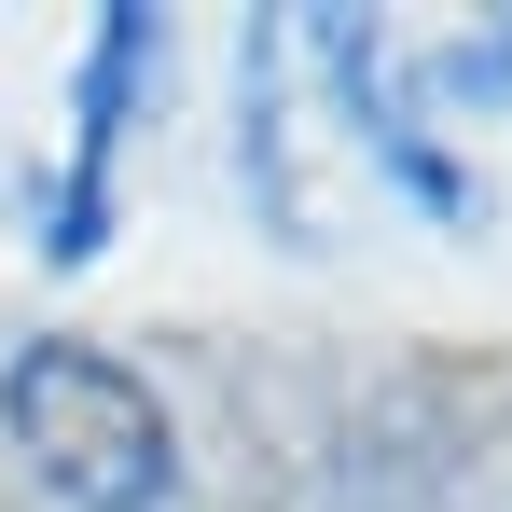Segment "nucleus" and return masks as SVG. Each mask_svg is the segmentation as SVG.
Segmentation results:
<instances>
[{
	"instance_id": "obj_1",
	"label": "nucleus",
	"mask_w": 512,
	"mask_h": 512,
	"mask_svg": "<svg viewBox=\"0 0 512 512\" xmlns=\"http://www.w3.org/2000/svg\"><path fill=\"white\" fill-rule=\"evenodd\" d=\"M0 429H14V457L42 471V499L70 512H167L180 499V443H167V402L111 360V346H14V374H0Z\"/></svg>"
}]
</instances>
